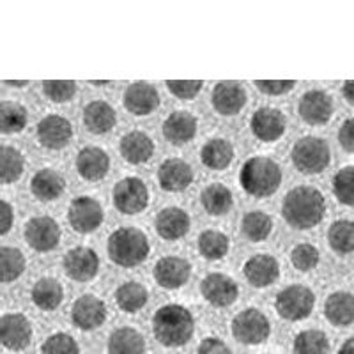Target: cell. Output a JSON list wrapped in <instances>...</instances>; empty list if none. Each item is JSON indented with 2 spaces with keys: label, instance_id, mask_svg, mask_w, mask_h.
I'll use <instances>...</instances> for the list:
<instances>
[{
  "label": "cell",
  "instance_id": "36",
  "mask_svg": "<svg viewBox=\"0 0 354 354\" xmlns=\"http://www.w3.org/2000/svg\"><path fill=\"white\" fill-rule=\"evenodd\" d=\"M25 170V158L21 151L12 145H2L0 149V174H2V185L17 183Z\"/></svg>",
  "mask_w": 354,
  "mask_h": 354
},
{
  "label": "cell",
  "instance_id": "14",
  "mask_svg": "<svg viewBox=\"0 0 354 354\" xmlns=\"http://www.w3.org/2000/svg\"><path fill=\"white\" fill-rule=\"evenodd\" d=\"M153 277L160 287L167 290L181 289L185 283H188L192 277V264L189 261L176 255H167L156 262L153 270Z\"/></svg>",
  "mask_w": 354,
  "mask_h": 354
},
{
  "label": "cell",
  "instance_id": "11",
  "mask_svg": "<svg viewBox=\"0 0 354 354\" xmlns=\"http://www.w3.org/2000/svg\"><path fill=\"white\" fill-rule=\"evenodd\" d=\"M202 298L216 308H227L239 298V287L232 277L225 273H209L201 283Z\"/></svg>",
  "mask_w": 354,
  "mask_h": 354
},
{
  "label": "cell",
  "instance_id": "5",
  "mask_svg": "<svg viewBox=\"0 0 354 354\" xmlns=\"http://www.w3.org/2000/svg\"><path fill=\"white\" fill-rule=\"evenodd\" d=\"M294 167L301 174H321L331 161V151L326 140L319 137H303L290 151Z\"/></svg>",
  "mask_w": 354,
  "mask_h": 354
},
{
  "label": "cell",
  "instance_id": "30",
  "mask_svg": "<svg viewBox=\"0 0 354 354\" xmlns=\"http://www.w3.org/2000/svg\"><path fill=\"white\" fill-rule=\"evenodd\" d=\"M234 145L227 138H211L201 149V160L207 169L225 170L234 161Z\"/></svg>",
  "mask_w": 354,
  "mask_h": 354
},
{
  "label": "cell",
  "instance_id": "8",
  "mask_svg": "<svg viewBox=\"0 0 354 354\" xmlns=\"http://www.w3.org/2000/svg\"><path fill=\"white\" fill-rule=\"evenodd\" d=\"M113 205L122 214H138L149 205V189L140 177L129 176L113 186Z\"/></svg>",
  "mask_w": 354,
  "mask_h": 354
},
{
  "label": "cell",
  "instance_id": "53",
  "mask_svg": "<svg viewBox=\"0 0 354 354\" xmlns=\"http://www.w3.org/2000/svg\"><path fill=\"white\" fill-rule=\"evenodd\" d=\"M6 85H11V87H25V85H28L27 80L24 82H12V80H4Z\"/></svg>",
  "mask_w": 354,
  "mask_h": 354
},
{
  "label": "cell",
  "instance_id": "18",
  "mask_svg": "<svg viewBox=\"0 0 354 354\" xmlns=\"http://www.w3.org/2000/svg\"><path fill=\"white\" fill-rule=\"evenodd\" d=\"M194 177L192 165L181 158H169L158 169V183H160L161 189L170 192V194L185 192L194 183Z\"/></svg>",
  "mask_w": 354,
  "mask_h": 354
},
{
  "label": "cell",
  "instance_id": "2",
  "mask_svg": "<svg viewBox=\"0 0 354 354\" xmlns=\"http://www.w3.org/2000/svg\"><path fill=\"white\" fill-rule=\"evenodd\" d=\"M153 333L165 347H183L195 333V319L186 306L169 303L153 315Z\"/></svg>",
  "mask_w": 354,
  "mask_h": 354
},
{
  "label": "cell",
  "instance_id": "29",
  "mask_svg": "<svg viewBox=\"0 0 354 354\" xmlns=\"http://www.w3.org/2000/svg\"><path fill=\"white\" fill-rule=\"evenodd\" d=\"M324 317L337 328H346L354 322V294L337 290L324 303Z\"/></svg>",
  "mask_w": 354,
  "mask_h": 354
},
{
  "label": "cell",
  "instance_id": "15",
  "mask_svg": "<svg viewBox=\"0 0 354 354\" xmlns=\"http://www.w3.org/2000/svg\"><path fill=\"white\" fill-rule=\"evenodd\" d=\"M37 140L43 147L50 151L64 149L73 138L71 122L62 115L50 113L37 122Z\"/></svg>",
  "mask_w": 354,
  "mask_h": 354
},
{
  "label": "cell",
  "instance_id": "24",
  "mask_svg": "<svg viewBox=\"0 0 354 354\" xmlns=\"http://www.w3.org/2000/svg\"><path fill=\"white\" fill-rule=\"evenodd\" d=\"M77 170L85 181L94 183L105 179L110 170L109 153L96 145L84 147L77 156Z\"/></svg>",
  "mask_w": 354,
  "mask_h": 354
},
{
  "label": "cell",
  "instance_id": "54",
  "mask_svg": "<svg viewBox=\"0 0 354 354\" xmlns=\"http://www.w3.org/2000/svg\"><path fill=\"white\" fill-rule=\"evenodd\" d=\"M91 84L96 85V87H103V85H109L110 82H96V80H91Z\"/></svg>",
  "mask_w": 354,
  "mask_h": 354
},
{
  "label": "cell",
  "instance_id": "46",
  "mask_svg": "<svg viewBox=\"0 0 354 354\" xmlns=\"http://www.w3.org/2000/svg\"><path fill=\"white\" fill-rule=\"evenodd\" d=\"M169 93L183 101H189L198 96V93L204 87V82L201 80H169L165 82Z\"/></svg>",
  "mask_w": 354,
  "mask_h": 354
},
{
  "label": "cell",
  "instance_id": "28",
  "mask_svg": "<svg viewBox=\"0 0 354 354\" xmlns=\"http://www.w3.org/2000/svg\"><path fill=\"white\" fill-rule=\"evenodd\" d=\"M84 124L94 135H105L117 124V113L106 101H91L84 109Z\"/></svg>",
  "mask_w": 354,
  "mask_h": 354
},
{
  "label": "cell",
  "instance_id": "22",
  "mask_svg": "<svg viewBox=\"0 0 354 354\" xmlns=\"http://www.w3.org/2000/svg\"><path fill=\"white\" fill-rule=\"evenodd\" d=\"M243 273L250 286L266 289L280 278V264L273 255L259 254L250 257L243 266Z\"/></svg>",
  "mask_w": 354,
  "mask_h": 354
},
{
  "label": "cell",
  "instance_id": "38",
  "mask_svg": "<svg viewBox=\"0 0 354 354\" xmlns=\"http://www.w3.org/2000/svg\"><path fill=\"white\" fill-rule=\"evenodd\" d=\"M241 229L250 241L261 243L266 238H270L271 230H273V220L264 211H250L243 216Z\"/></svg>",
  "mask_w": 354,
  "mask_h": 354
},
{
  "label": "cell",
  "instance_id": "49",
  "mask_svg": "<svg viewBox=\"0 0 354 354\" xmlns=\"http://www.w3.org/2000/svg\"><path fill=\"white\" fill-rule=\"evenodd\" d=\"M338 142L347 153H354V117L346 119L338 129Z\"/></svg>",
  "mask_w": 354,
  "mask_h": 354
},
{
  "label": "cell",
  "instance_id": "42",
  "mask_svg": "<svg viewBox=\"0 0 354 354\" xmlns=\"http://www.w3.org/2000/svg\"><path fill=\"white\" fill-rule=\"evenodd\" d=\"M333 194L340 204L354 207V167H346L335 174Z\"/></svg>",
  "mask_w": 354,
  "mask_h": 354
},
{
  "label": "cell",
  "instance_id": "44",
  "mask_svg": "<svg viewBox=\"0 0 354 354\" xmlns=\"http://www.w3.org/2000/svg\"><path fill=\"white\" fill-rule=\"evenodd\" d=\"M41 354H80V346L71 335L59 331L44 340L41 346Z\"/></svg>",
  "mask_w": 354,
  "mask_h": 354
},
{
  "label": "cell",
  "instance_id": "4",
  "mask_svg": "<svg viewBox=\"0 0 354 354\" xmlns=\"http://www.w3.org/2000/svg\"><path fill=\"white\" fill-rule=\"evenodd\" d=\"M109 257L121 268H135L149 257V239L135 227H121L109 236Z\"/></svg>",
  "mask_w": 354,
  "mask_h": 354
},
{
  "label": "cell",
  "instance_id": "1",
  "mask_svg": "<svg viewBox=\"0 0 354 354\" xmlns=\"http://www.w3.org/2000/svg\"><path fill=\"white\" fill-rule=\"evenodd\" d=\"M326 213L324 195L314 186H298L286 195L282 214L292 229L308 230L319 225Z\"/></svg>",
  "mask_w": 354,
  "mask_h": 354
},
{
  "label": "cell",
  "instance_id": "50",
  "mask_svg": "<svg viewBox=\"0 0 354 354\" xmlns=\"http://www.w3.org/2000/svg\"><path fill=\"white\" fill-rule=\"evenodd\" d=\"M12 221H15V209H12V205L6 198H2L0 201V236L9 234Z\"/></svg>",
  "mask_w": 354,
  "mask_h": 354
},
{
  "label": "cell",
  "instance_id": "37",
  "mask_svg": "<svg viewBox=\"0 0 354 354\" xmlns=\"http://www.w3.org/2000/svg\"><path fill=\"white\" fill-rule=\"evenodd\" d=\"M28 115L24 105L17 101H2L0 103V131L4 135L24 131Z\"/></svg>",
  "mask_w": 354,
  "mask_h": 354
},
{
  "label": "cell",
  "instance_id": "6",
  "mask_svg": "<svg viewBox=\"0 0 354 354\" xmlns=\"http://www.w3.org/2000/svg\"><path fill=\"white\" fill-rule=\"evenodd\" d=\"M315 306V294L305 286H289L277 294L274 308L286 321L298 322L308 317Z\"/></svg>",
  "mask_w": 354,
  "mask_h": 354
},
{
  "label": "cell",
  "instance_id": "43",
  "mask_svg": "<svg viewBox=\"0 0 354 354\" xmlns=\"http://www.w3.org/2000/svg\"><path fill=\"white\" fill-rule=\"evenodd\" d=\"M319 261H321V254H319V250L315 248L314 245H310V243H301V245H296L290 252V262L296 270L303 271H312L317 268Z\"/></svg>",
  "mask_w": 354,
  "mask_h": 354
},
{
  "label": "cell",
  "instance_id": "48",
  "mask_svg": "<svg viewBox=\"0 0 354 354\" xmlns=\"http://www.w3.org/2000/svg\"><path fill=\"white\" fill-rule=\"evenodd\" d=\"M197 354H232V351L221 338L207 337L201 342Z\"/></svg>",
  "mask_w": 354,
  "mask_h": 354
},
{
  "label": "cell",
  "instance_id": "33",
  "mask_svg": "<svg viewBox=\"0 0 354 354\" xmlns=\"http://www.w3.org/2000/svg\"><path fill=\"white\" fill-rule=\"evenodd\" d=\"M109 354H145V338L135 328H117L109 337Z\"/></svg>",
  "mask_w": 354,
  "mask_h": 354
},
{
  "label": "cell",
  "instance_id": "32",
  "mask_svg": "<svg viewBox=\"0 0 354 354\" xmlns=\"http://www.w3.org/2000/svg\"><path fill=\"white\" fill-rule=\"evenodd\" d=\"M202 207L205 213L211 216H223L229 213L234 205V195L230 188H227L221 183H213V185L205 186L201 194Z\"/></svg>",
  "mask_w": 354,
  "mask_h": 354
},
{
  "label": "cell",
  "instance_id": "9",
  "mask_svg": "<svg viewBox=\"0 0 354 354\" xmlns=\"http://www.w3.org/2000/svg\"><path fill=\"white\" fill-rule=\"evenodd\" d=\"M61 225L52 216H34L25 223V241L36 252L46 254L59 246Z\"/></svg>",
  "mask_w": 354,
  "mask_h": 354
},
{
  "label": "cell",
  "instance_id": "7",
  "mask_svg": "<svg viewBox=\"0 0 354 354\" xmlns=\"http://www.w3.org/2000/svg\"><path fill=\"white\" fill-rule=\"evenodd\" d=\"M232 335L245 346H261L271 335L270 319L259 308H246L232 319Z\"/></svg>",
  "mask_w": 354,
  "mask_h": 354
},
{
  "label": "cell",
  "instance_id": "40",
  "mask_svg": "<svg viewBox=\"0 0 354 354\" xmlns=\"http://www.w3.org/2000/svg\"><path fill=\"white\" fill-rule=\"evenodd\" d=\"M294 354H328L330 340L321 330H305L294 338Z\"/></svg>",
  "mask_w": 354,
  "mask_h": 354
},
{
  "label": "cell",
  "instance_id": "34",
  "mask_svg": "<svg viewBox=\"0 0 354 354\" xmlns=\"http://www.w3.org/2000/svg\"><path fill=\"white\" fill-rule=\"evenodd\" d=\"M115 301L126 314H137L149 301V290L138 282H126L117 287Z\"/></svg>",
  "mask_w": 354,
  "mask_h": 354
},
{
  "label": "cell",
  "instance_id": "10",
  "mask_svg": "<svg viewBox=\"0 0 354 354\" xmlns=\"http://www.w3.org/2000/svg\"><path fill=\"white\" fill-rule=\"evenodd\" d=\"M105 220L100 202L93 197H77L68 209V221L78 234H91L97 230Z\"/></svg>",
  "mask_w": 354,
  "mask_h": 354
},
{
  "label": "cell",
  "instance_id": "31",
  "mask_svg": "<svg viewBox=\"0 0 354 354\" xmlns=\"http://www.w3.org/2000/svg\"><path fill=\"white\" fill-rule=\"evenodd\" d=\"M32 301L43 312H52V310L59 308L64 299V289H62L61 282L52 277L39 278L32 287Z\"/></svg>",
  "mask_w": 354,
  "mask_h": 354
},
{
  "label": "cell",
  "instance_id": "17",
  "mask_svg": "<svg viewBox=\"0 0 354 354\" xmlns=\"http://www.w3.org/2000/svg\"><path fill=\"white\" fill-rule=\"evenodd\" d=\"M250 128L254 137L261 142H277L278 138L283 137L287 129V119L278 109L271 106H262L255 110V113L250 119Z\"/></svg>",
  "mask_w": 354,
  "mask_h": 354
},
{
  "label": "cell",
  "instance_id": "41",
  "mask_svg": "<svg viewBox=\"0 0 354 354\" xmlns=\"http://www.w3.org/2000/svg\"><path fill=\"white\" fill-rule=\"evenodd\" d=\"M328 241L333 252L346 255L354 252V221L337 220L328 230Z\"/></svg>",
  "mask_w": 354,
  "mask_h": 354
},
{
  "label": "cell",
  "instance_id": "35",
  "mask_svg": "<svg viewBox=\"0 0 354 354\" xmlns=\"http://www.w3.org/2000/svg\"><path fill=\"white\" fill-rule=\"evenodd\" d=\"M230 239L220 230H204L198 236V252L205 261H221L229 254Z\"/></svg>",
  "mask_w": 354,
  "mask_h": 354
},
{
  "label": "cell",
  "instance_id": "20",
  "mask_svg": "<svg viewBox=\"0 0 354 354\" xmlns=\"http://www.w3.org/2000/svg\"><path fill=\"white\" fill-rule=\"evenodd\" d=\"M122 103L133 115H149L160 106V94L156 87L147 82H135L124 91Z\"/></svg>",
  "mask_w": 354,
  "mask_h": 354
},
{
  "label": "cell",
  "instance_id": "45",
  "mask_svg": "<svg viewBox=\"0 0 354 354\" xmlns=\"http://www.w3.org/2000/svg\"><path fill=\"white\" fill-rule=\"evenodd\" d=\"M77 82L46 80L43 82V94L53 103H68L77 94Z\"/></svg>",
  "mask_w": 354,
  "mask_h": 354
},
{
  "label": "cell",
  "instance_id": "27",
  "mask_svg": "<svg viewBox=\"0 0 354 354\" xmlns=\"http://www.w3.org/2000/svg\"><path fill=\"white\" fill-rule=\"evenodd\" d=\"M66 179L62 174H59L53 169H41L34 174L30 181V192L34 197L41 202L57 201L64 194Z\"/></svg>",
  "mask_w": 354,
  "mask_h": 354
},
{
  "label": "cell",
  "instance_id": "26",
  "mask_svg": "<svg viewBox=\"0 0 354 354\" xmlns=\"http://www.w3.org/2000/svg\"><path fill=\"white\" fill-rule=\"evenodd\" d=\"M121 156L131 165H142L153 158L154 142L144 131H129L121 138L119 144Z\"/></svg>",
  "mask_w": 354,
  "mask_h": 354
},
{
  "label": "cell",
  "instance_id": "51",
  "mask_svg": "<svg viewBox=\"0 0 354 354\" xmlns=\"http://www.w3.org/2000/svg\"><path fill=\"white\" fill-rule=\"evenodd\" d=\"M342 94L349 105L354 106V80H347L342 87Z\"/></svg>",
  "mask_w": 354,
  "mask_h": 354
},
{
  "label": "cell",
  "instance_id": "3",
  "mask_svg": "<svg viewBox=\"0 0 354 354\" xmlns=\"http://www.w3.org/2000/svg\"><path fill=\"white\" fill-rule=\"evenodd\" d=\"M239 183L252 197H271L282 185V169L271 158L254 156L245 161L239 172Z\"/></svg>",
  "mask_w": 354,
  "mask_h": 354
},
{
  "label": "cell",
  "instance_id": "12",
  "mask_svg": "<svg viewBox=\"0 0 354 354\" xmlns=\"http://www.w3.org/2000/svg\"><path fill=\"white\" fill-rule=\"evenodd\" d=\"M106 315H109L106 303L94 294H84L73 303L71 321L82 331H94L103 326Z\"/></svg>",
  "mask_w": 354,
  "mask_h": 354
},
{
  "label": "cell",
  "instance_id": "21",
  "mask_svg": "<svg viewBox=\"0 0 354 354\" xmlns=\"http://www.w3.org/2000/svg\"><path fill=\"white\" fill-rule=\"evenodd\" d=\"M299 115L310 126L326 124L333 115V100L324 91H306L299 100Z\"/></svg>",
  "mask_w": 354,
  "mask_h": 354
},
{
  "label": "cell",
  "instance_id": "16",
  "mask_svg": "<svg viewBox=\"0 0 354 354\" xmlns=\"http://www.w3.org/2000/svg\"><path fill=\"white\" fill-rule=\"evenodd\" d=\"M64 271L75 282H91L100 271V257L88 246H77L64 255Z\"/></svg>",
  "mask_w": 354,
  "mask_h": 354
},
{
  "label": "cell",
  "instance_id": "13",
  "mask_svg": "<svg viewBox=\"0 0 354 354\" xmlns=\"http://www.w3.org/2000/svg\"><path fill=\"white\" fill-rule=\"evenodd\" d=\"M32 322L28 321L24 314H4L0 319V337L2 346L9 351H24L27 349L32 340Z\"/></svg>",
  "mask_w": 354,
  "mask_h": 354
},
{
  "label": "cell",
  "instance_id": "47",
  "mask_svg": "<svg viewBox=\"0 0 354 354\" xmlns=\"http://www.w3.org/2000/svg\"><path fill=\"white\" fill-rule=\"evenodd\" d=\"M296 85L294 80H255V87L268 96H282L290 93Z\"/></svg>",
  "mask_w": 354,
  "mask_h": 354
},
{
  "label": "cell",
  "instance_id": "23",
  "mask_svg": "<svg viewBox=\"0 0 354 354\" xmlns=\"http://www.w3.org/2000/svg\"><path fill=\"white\" fill-rule=\"evenodd\" d=\"M156 232L161 239L165 241H177V239L185 238L189 232L192 227V218L185 209L177 207V205H170L158 213L156 221H154Z\"/></svg>",
  "mask_w": 354,
  "mask_h": 354
},
{
  "label": "cell",
  "instance_id": "52",
  "mask_svg": "<svg viewBox=\"0 0 354 354\" xmlns=\"http://www.w3.org/2000/svg\"><path fill=\"white\" fill-rule=\"evenodd\" d=\"M338 354H354V337L347 338L346 342L342 344V347L338 349Z\"/></svg>",
  "mask_w": 354,
  "mask_h": 354
},
{
  "label": "cell",
  "instance_id": "19",
  "mask_svg": "<svg viewBox=\"0 0 354 354\" xmlns=\"http://www.w3.org/2000/svg\"><path fill=\"white\" fill-rule=\"evenodd\" d=\"M211 103L220 115L232 117L246 105V91L241 84L232 80L218 82L211 94Z\"/></svg>",
  "mask_w": 354,
  "mask_h": 354
},
{
  "label": "cell",
  "instance_id": "25",
  "mask_svg": "<svg viewBox=\"0 0 354 354\" xmlns=\"http://www.w3.org/2000/svg\"><path fill=\"white\" fill-rule=\"evenodd\" d=\"M197 117L186 110H176L163 122V137L172 145H185L197 135Z\"/></svg>",
  "mask_w": 354,
  "mask_h": 354
},
{
  "label": "cell",
  "instance_id": "39",
  "mask_svg": "<svg viewBox=\"0 0 354 354\" xmlns=\"http://www.w3.org/2000/svg\"><path fill=\"white\" fill-rule=\"evenodd\" d=\"M27 259L24 252L15 246H2L0 248V268H2V282L11 283L24 274Z\"/></svg>",
  "mask_w": 354,
  "mask_h": 354
}]
</instances>
